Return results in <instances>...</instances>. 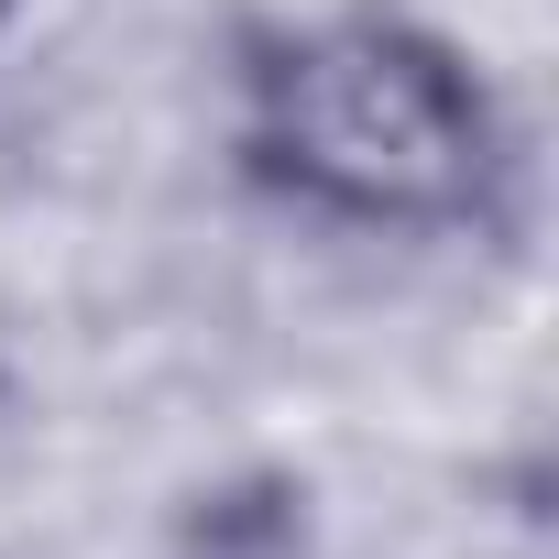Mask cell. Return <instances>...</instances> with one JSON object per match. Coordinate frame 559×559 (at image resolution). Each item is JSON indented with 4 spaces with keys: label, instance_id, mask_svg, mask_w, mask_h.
Here are the masks:
<instances>
[{
    "label": "cell",
    "instance_id": "cell-1",
    "mask_svg": "<svg viewBox=\"0 0 559 559\" xmlns=\"http://www.w3.org/2000/svg\"><path fill=\"white\" fill-rule=\"evenodd\" d=\"M219 176L352 252H515L537 132L493 56L417 0H274L209 67Z\"/></svg>",
    "mask_w": 559,
    "mask_h": 559
}]
</instances>
